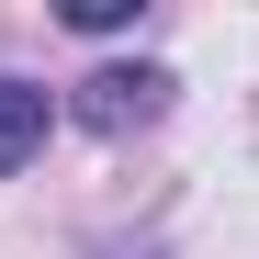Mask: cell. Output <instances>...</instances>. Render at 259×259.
Masks as SVG:
<instances>
[{
  "label": "cell",
  "mask_w": 259,
  "mask_h": 259,
  "mask_svg": "<svg viewBox=\"0 0 259 259\" xmlns=\"http://www.w3.org/2000/svg\"><path fill=\"white\" fill-rule=\"evenodd\" d=\"M169 91H181L169 68H102V79H79V124L91 136H136V124L169 113Z\"/></svg>",
  "instance_id": "obj_1"
},
{
  "label": "cell",
  "mask_w": 259,
  "mask_h": 259,
  "mask_svg": "<svg viewBox=\"0 0 259 259\" xmlns=\"http://www.w3.org/2000/svg\"><path fill=\"white\" fill-rule=\"evenodd\" d=\"M46 91H34V79H12V68H0V169H23L34 147H46Z\"/></svg>",
  "instance_id": "obj_2"
},
{
  "label": "cell",
  "mask_w": 259,
  "mask_h": 259,
  "mask_svg": "<svg viewBox=\"0 0 259 259\" xmlns=\"http://www.w3.org/2000/svg\"><path fill=\"white\" fill-rule=\"evenodd\" d=\"M68 23L79 34H113V23H136V0H68Z\"/></svg>",
  "instance_id": "obj_3"
}]
</instances>
